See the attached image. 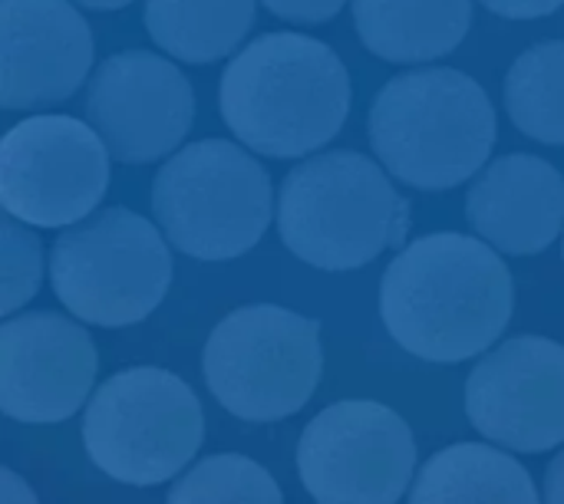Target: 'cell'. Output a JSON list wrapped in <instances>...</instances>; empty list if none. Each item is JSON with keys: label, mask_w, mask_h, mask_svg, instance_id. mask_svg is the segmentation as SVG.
Here are the masks:
<instances>
[{"label": "cell", "mask_w": 564, "mask_h": 504, "mask_svg": "<svg viewBox=\"0 0 564 504\" xmlns=\"http://www.w3.org/2000/svg\"><path fill=\"white\" fill-rule=\"evenodd\" d=\"M79 324L53 310L3 317L0 413L7 419L53 426L86 406L99 357L93 337Z\"/></svg>", "instance_id": "cell-13"}, {"label": "cell", "mask_w": 564, "mask_h": 504, "mask_svg": "<svg viewBox=\"0 0 564 504\" xmlns=\"http://www.w3.org/2000/svg\"><path fill=\"white\" fill-rule=\"evenodd\" d=\"M152 215L169 244L195 261L248 254L274 215L264 165L228 139L178 149L152 178Z\"/></svg>", "instance_id": "cell-5"}, {"label": "cell", "mask_w": 564, "mask_h": 504, "mask_svg": "<svg viewBox=\"0 0 564 504\" xmlns=\"http://www.w3.org/2000/svg\"><path fill=\"white\" fill-rule=\"evenodd\" d=\"M251 23L254 0H145L149 36L192 66L231 56Z\"/></svg>", "instance_id": "cell-18"}, {"label": "cell", "mask_w": 564, "mask_h": 504, "mask_svg": "<svg viewBox=\"0 0 564 504\" xmlns=\"http://www.w3.org/2000/svg\"><path fill=\"white\" fill-rule=\"evenodd\" d=\"M466 218L502 254H542L564 228L562 172L539 155H502L476 175Z\"/></svg>", "instance_id": "cell-15"}, {"label": "cell", "mask_w": 564, "mask_h": 504, "mask_svg": "<svg viewBox=\"0 0 564 504\" xmlns=\"http://www.w3.org/2000/svg\"><path fill=\"white\" fill-rule=\"evenodd\" d=\"M482 7L506 20H539L562 10L564 0H482Z\"/></svg>", "instance_id": "cell-23"}, {"label": "cell", "mask_w": 564, "mask_h": 504, "mask_svg": "<svg viewBox=\"0 0 564 504\" xmlns=\"http://www.w3.org/2000/svg\"><path fill=\"white\" fill-rule=\"evenodd\" d=\"M205 439L192 386L162 366L109 376L83 416V446L99 472L132 489H155L185 472Z\"/></svg>", "instance_id": "cell-7"}, {"label": "cell", "mask_w": 564, "mask_h": 504, "mask_svg": "<svg viewBox=\"0 0 564 504\" xmlns=\"http://www.w3.org/2000/svg\"><path fill=\"white\" fill-rule=\"evenodd\" d=\"M367 132L387 172L420 191H446L486 168L496 106L459 69H410L377 92Z\"/></svg>", "instance_id": "cell-3"}, {"label": "cell", "mask_w": 564, "mask_h": 504, "mask_svg": "<svg viewBox=\"0 0 564 504\" xmlns=\"http://www.w3.org/2000/svg\"><path fill=\"white\" fill-rule=\"evenodd\" d=\"M562 254H564V248H562Z\"/></svg>", "instance_id": "cell-27"}, {"label": "cell", "mask_w": 564, "mask_h": 504, "mask_svg": "<svg viewBox=\"0 0 564 504\" xmlns=\"http://www.w3.org/2000/svg\"><path fill=\"white\" fill-rule=\"evenodd\" d=\"M109 155L83 119H20L0 139V205L30 228H69L106 198Z\"/></svg>", "instance_id": "cell-9"}, {"label": "cell", "mask_w": 564, "mask_h": 504, "mask_svg": "<svg viewBox=\"0 0 564 504\" xmlns=\"http://www.w3.org/2000/svg\"><path fill=\"white\" fill-rule=\"evenodd\" d=\"M506 112L542 145H564V40L529 46L506 76Z\"/></svg>", "instance_id": "cell-19"}, {"label": "cell", "mask_w": 564, "mask_h": 504, "mask_svg": "<svg viewBox=\"0 0 564 504\" xmlns=\"http://www.w3.org/2000/svg\"><path fill=\"white\" fill-rule=\"evenodd\" d=\"M73 3H79V7H86V10H122V7H129L132 0H73Z\"/></svg>", "instance_id": "cell-26"}, {"label": "cell", "mask_w": 564, "mask_h": 504, "mask_svg": "<svg viewBox=\"0 0 564 504\" xmlns=\"http://www.w3.org/2000/svg\"><path fill=\"white\" fill-rule=\"evenodd\" d=\"M466 416L489 442L539 456L564 442V347L512 337L486 353L466 380Z\"/></svg>", "instance_id": "cell-11"}, {"label": "cell", "mask_w": 564, "mask_h": 504, "mask_svg": "<svg viewBox=\"0 0 564 504\" xmlns=\"http://www.w3.org/2000/svg\"><path fill=\"white\" fill-rule=\"evenodd\" d=\"M43 244L30 224L3 211L0 218V317L20 314L40 291Z\"/></svg>", "instance_id": "cell-21"}, {"label": "cell", "mask_w": 564, "mask_h": 504, "mask_svg": "<svg viewBox=\"0 0 564 504\" xmlns=\"http://www.w3.org/2000/svg\"><path fill=\"white\" fill-rule=\"evenodd\" d=\"M406 201L387 172L337 149L291 168L278 191L284 248L317 271H357L406 238Z\"/></svg>", "instance_id": "cell-4"}, {"label": "cell", "mask_w": 564, "mask_h": 504, "mask_svg": "<svg viewBox=\"0 0 564 504\" xmlns=\"http://www.w3.org/2000/svg\"><path fill=\"white\" fill-rule=\"evenodd\" d=\"M413 504L449 502H516L542 498L529 469L509 452L482 442H456L436 452L416 475L410 495Z\"/></svg>", "instance_id": "cell-17"}, {"label": "cell", "mask_w": 564, "mask_h": 504, "mask_svg": "<svg viewBox=\"0 0 564 504\" xmlns=\"http://www.w3.org/2000/svg\"><path fill=\"white\" fill-rule=\"evenodd\" d=\"M86 119L116 162L145 165L185 142L195 122V92L172 59L149 50H122L93 73Z\"/></svg>", "instance_id": "cell-12"}, {"label": "cell", "mask_w": 564, "mask_h": 504, "mask_svg": "<svg viewBox=\"0 0 564 504\" xmlns=\"http://www.w3.org/2000/svg\"><path fill=\"white\" fill-rule=\"evenodd\" d=\"M512 307L516 287L502 254L459 231L410 241L380 281L387 333L426 363L482 357L509 327Z\"/></svg>", "instance_id": "cell-1"}, {"label": "cell", "mask_w": 564, "mask_h": 504, "mask_svg": "<svg viewBox=\"0 0 564 504\" xmlns=\"http://www.w3.org/2000/svg\"><path fill=\"white\" fill-rule=\"evenodd\" d=\"M274 17L291 23H327L334 20L347 0H261Z\"/></svg>", "instance_id": "cell-22"}, {"label": "cell", "mask_w": 564, "mask_h": 504, "mask_svg": "<svg viewBox=\"0 0 564 504\" xmlns=\"http://www.w3.org/2000/svg\"><path fill=\"white\" fill-rule=\"evenodd\" d=\"M416 439L406 419L373 399L321 409L297 442V475L314 502L393 504L410 495Z\"/></svg>", "instance_id": "cell-10"}, {"label": "cell", "mask_w": 564, "mask_h": 504, "mask_svg": "<svg viewBox=\"0 0 564 504\" xmlns=\"http://www.w3.org/2000/svg\"><path fill=\"white\" fill-rule=\"evenodd\" d=\"M218 106L241 145L268 158H301L327 145L350 116V73L304 33H264L221 73Z\"/></svg>", "instance_id": "cell-2"}, {"label": "cell", "mask_w": 564, "mask_h": 504, "mask_svg": "<svg viewBox=\"0 0 564 504\" xmlns=\"http://www.w3.org/2000/svg\"><path fill=\"white\" fill-rule=\"evenodd\" d=\"M0 502L3 504H17V502H40V495L33 492V485L23 479V475H17L13 469H0Z\"/></svg>", "instance_id": "cell-24"}, {"label": "cell", "mask_w": 564, "mask_h": 504, "mask_svg": "<svg viewBox=\"0 0 564 504\" xmlns=\"http://www.w3.org/2000/svg\"><path fill=\"white\" fill-rule=\"evenodd\" d=\"M93 30L69 0H0V109L69 99L93 66Z\"/></svg>", "instance_id": "cell-14"}, {"label": "cell", "mask_w": 564, "mask_h": 504, "mask_svg": "<svg viewBox=\"0 0 564 504\" xmlns=\"http://www.w3.org/2000/svg\"><path fill=\"white\" fill-rule=\"evenodd\" d=\"M542 498L552 504H564V452L555 456V462L545 472V485H542Z\"/></svg>", "instance_id": "cell-25"}, {"label": "cell", "mask_w": 564, "mask_h": 504, "mask_svg": "<svg viewBox=\"0 0 564 504\" xmlns=\"http://www.w3.org/2000/svg\"><path fill=\"white\" fill-rule=\"evenodd\" d=\"M162 234L129 208H102L69 224L50 258L56 300L89 327L142 324L172 284V251Z\"/></svg>", "instance_id": "cell-6"}, {"label": "cell", "mask_w": 564, "mask_h": 504, "mask_svg": "<svg viewBox=\"0 0 564 504\" xmlns=\"http://www.w3.org/2000/svg\"><path fill=\"white\" fill-rule=\"evenodd\" d=\"M202 373L212 396L245 423L301 413L324 373L321 324L278 304L231 310L205 340Z\"/></svg>", "instance_id": "cell-8"}, {"label": "cell", "mask_w": 564, "mask_h": 504, "mask_svg": "<svg viewBox=\"0 0 564 504\" xmlns=\"http://www.w3.org/2000/svg\"><path fill=\"white\" fill-rule=\"evenodd\" d=\"M473 23V0H354L360 43L390 63H430L453 53Z\"/></svg>", "instance_id": "cell-16"}, {"label": "cell", "mask_w": 564, "mask_h": 504, "mask_svg": "<svg viewBox=\"0 0 564 504\" xmlns=\"http://www.w3.org/2000/svg\"><path fill=\"white\" fill-rule=\"evenodd\" d=\"M165 502L195 504V502H258L281 504L284 492L274 482V475L258 465L248 456L221 452L208 456L205 462L192 465L175 479V485L165 492Z\"/></svg>", "instance_id": "cell-20"}]
</instances>
